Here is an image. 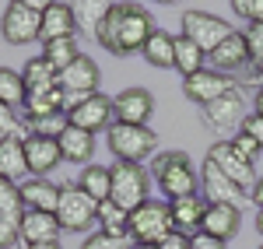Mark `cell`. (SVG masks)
Wrapping results in <instances>:
<instances>
[{"instance_id":"25","label":"cell","mask_w":263,"mask_h":249,"mask_svg":"<svg viewBox=\"0 0 263 249\" xmlns=\"http://www.w3.org/2000/svg\"><path fill=\"white\" fill-rule=\"evenodd\" d=\"M78 186L95 200V204H102V200H112V168L109 165H99V162H91V165L81 168V176H78Z\"/></svg>"},{"instance_id":"48","label":"cell","mask_w":263,"mask_h":249,"mask_svg":"<svg viewBox=\"0 0 263 249\" xmlns=\"http://www.w3.org/2000/svg\"><path fill=\"white\" fill-rule=\"evenodd\" d=\"M130 249H158V246H130Z\"/></svg>"},{"instance_id":"28","label":"cell","mask_w":263,"mask_h":249,"mask_svg":"<svg viewBox=\"0 0 263 249\" xmlns=\"http://www.w3.org/2000/svg\"><path fill=\"white\" fill-rule=\"evenodd\" d=\"M95 218H99V225H102L105 235H112V239H120V242L130 239V210H123L116 200H102L99 210H95Z\"/></svg>"},{"instance_id":"49","label":"cell","mask_w":263,"mask_h":249,"mask_svg":"<svg viewBox=\"0 0 263 249\" xmlns=\"http://www.w3.org/2000/svg\"><path fill=\"white\" fill-rule=\"evenodd\" d=\"M260 78H263V67H260Z\"/></svg>"},{"instance_id":"16","label":"cell","mask_w":263,"mask_h":249,"mask_svg":"<svg viewBox=\"0 0 263 249\" xmlns=\"http://www.w3.org/2000/svg\"><path fill=\"white\" fill-rule=\"evenodd\" d=\"M155 112V95L147 88H126L112 99V116L116 123H126V126H147Z\"/></svg>"},{"instance_id":"3","label":"cell","mask_w":263,"mask_h":249,"mask_svg":"<svg viewBox=\"0 0 263 249\" xmlns=\"http://www.w3.org/2000/svg\"><path fill=\"white\" fill-rule=\"evenodd\" d=\"M42 11H46L42 0H11L4 7V18H0V35H4V42L7 46H28L32 39H39Z\"/></svg>"},{"instance_id":"17","label":"cell","mask_w":263,"mask_h":249,"mask_svg":"<svg viewBox=\"0 0 263 249\" xmlns=\"http://www.w3.org/2000/svg\"><path fill=\"white\" fill-rule=\"evenodd\" d=\"M242 228V207H232V204H207V214L200 221V232L211 235V239H235Z\"/></svg>"},{"instance_id":"24","label":"cell","mask_w":263,"mask_h":249,"mask_svg":"<svg viewBox=\"0 0 263 249\" xmlns=\"http://www.w3.org/2000/svg\"><path fill=\"white\" fill-rule=\"evenodd\" d=\"M0 176L11 179V183H21L25 176H32L21 137H0Z\"/></svg>"},{"instance_id":"8","label":"cell","mask_w":263,"mask_h":249,"mask_svg":"<svg viewBox=\"0 0 263 249\" xmlns=\"http://www.w3.org/2000/svg\"><path fill=\"white\" fill-rule=\"evenodd\" d=\"M67 123L88 130V133H109V126L116 123L112 116V99L109 95H88V99H67Z\"/></svg>"},{"instance_id":"20","label":"cell","mask_w":263,"mask_h":249,"mask_svg":"<svg viewBox=\"0 0 263 249\" xmlns=\"http://www.w3.org/2000/svg\"><path fill=\"white\" fill-rule=\"evenodd\" d=\"M25 158H28V172L46 179L63 162L60 141H53V137H25Z\"/></svg>"},{"instance_id":"44","label":"cell","mask_w":263,"mask_h":249,"mask_svg":"<svg viewBox=\"0 0 263 249\" xmlns=\"http://www.w3.org/2000/svg\"><path fill=\"white\" fill-rule=\"evenodd\" d=\"M249 204L256 210H263V176L256 179V186H253V193H249Z\"/></svg>"},{"instance_id":"1","label":"cell","mask_w":263,"mask_h":249,"mask_svg":"<svg viewBox=\"0 0 263 249\" xmlns=\"http://www.w3.org/2000/svg\"><path fill=\"white\" fill-rule=\"evenodd\" d=\"M155 35V18L151 11L141 4H105L102 7V18L95 21V39L102 49H109L112 56H130V53H141L144 42Z\"/></svg>"},{"instance_id":"32","label":"cell","mask_w":263,"mask_h":249,"mask_svg":"<svg viewBox=\"0 0 263 249\" xmlns=\"http://www.w3.org/2000/svg\"><path fill=\"white\" fill-rule=\"evenodd\" d=\"M42 56L53 63L57 70H67L70 63L81 56V49H78V39H53V42H42Z\"/></svg>"},{"instance_id":"13","label":"cell","mask_w":263,"mask_h":249,"mask_svg":"<svg viewBox=\"0 0 263 249\" xmlns=\"http://www.w3.org/2000/svg\"><path fill=\"white\" fill-rule=\"evenodd\" d=\"M235 88H239V81H235V78L218 74L214 67H211V70L203 67L200 74H193V78H186V81H182V95L203 109V105H211V102H218V99H224V95H228V91H235Z\"/></svg>"},{"instance_id":"18","label":"cell","mask_w":263,"mask_h":249,"mask_svg":"<svg viewBox=\"0 0 263 249\" xmlns=\"http://www.w3.org/2000/svg\"><path fill=\"white\" fill-rule=\"evenodd\" d=\"M42 42L53 39H78V11L70 4H46L42 11Z\"/></svg>"},{"instance_id":"47","label":"cell","mask_w":263,"mask_h":249,"mask_svg":"<svg viewBox=\"0 0 263 249\" xmlns=\"http://www.w3.org/2000/svg\"><path fill=\"white\" fill-rule=\"evenodd\" d=\"M256 232L263 235V210H256Z\"/></svg>"},{"instance_id":"29","label":"cell","mask_w":263,"mask_h":249,"mask_svg":"<svg viewBox=\"0 0 263 249\" xmlns=\"http://www.w3.org/2000/svg\"><path fill=\"white\" fill-rule=\"evenodd\" d=\"M21 78H25V88L28 91H49V88H57L60 70L46 60V56H32V60L21 67Z\"/></svg>"},{"instance_id":"35","label":"cell","mask_w":263,"mask_h":249,"mask_svg":"<svg viewBox=\"0 0 263 249\" xmlns=\"http://www.w3.org/2000/svg\"><path fill=\"white\" fill-rule=\"evenodd\" d=\"M0 137H21V141L28 137V133H25V123L14 116V109L4 105V102H0Z\"/></svg>"},{"instance_id":"46","label":"cell","mask_w":263,"mask_h":249,"mask_svg":"<svg viewBox=\"0 0 263 249\" xmlns=\"http://www.w3.org/2000/svg\"><path fill=\"white\" fill-rule=\"evenodd\" d=\"M253 112L263 116V88H256V95H253Z\"/></svg>"},{"instance_id":"41","label":"cell","mask_w":263,"mask_h":249,"mask_svg":"<svg viewBox=\"0 0 263 249\" xmlns=\"http://www.w3.org/2000/svg\"><path fill=\"white\" fill-rule=\"evenodd\" d=\"M239 130H242V133H249V137H253V141H256V144L263 147V116L249 112V116L242 120V126H239Z\"/></svg>"},{"instance_id":"11","label":"cell","mask_w":263,"mask_h":249,"mask_svg":"<svg viewBox=\"0 0 263 249\" xmlns=\"http://www.w3.org/2000/svg\"><path fill=\"white\" fill-rule=\"evenodd\" d=\"M211 63H214L218 74H228V78H239V74H246V78H260V70L253 67V60H249V46H246L242 32H232V35L211 53Z\"/></svg>"},{"instance_id":"39","label":"cell","mask_w":263,"mask_h":249,"mask_svg":"<svg viewBox=\"0 0 263 249\" xmlns=\"http://www.w3.org/2000/svg\"><path fill=\"white\" fill-rule=\"evenodd\" d=\"M11 246H21V228L18 221L0 214V249H11Z\"/></svg>"},{"instance_id":"4","label":"cell","mask_w":263,"mask_h":249,"mask_svg":"<svg viewBox=\"0 0 263 249\" xmlns=\"http://www.w3.org/2000/svg\"><path fill=\"white\" fill-rule=\"evenodd\" d=\"M105 144L116 155V162H134L141 165L144 158H155L158 147V133L151 126H126V123H112L105 133Z\"/></svg>"},{"instance_id":"30","label":"cell","mask_w":263,"mask_h":249,"mask_svg":"<svg viewBox=\"0 0 263 249\" xmlns=\"http://www.w3.org/2000/svg\"><path fill=\"white\" fill-rule=\"evenodd\" d=\"M203 60H207V53H203L197 42H190L186 35H176V70L182 74V81L193 78V74H200Z\"/></svg>"},{"instance_id":"34","label":"cell","mask_w":263,"mask_h":249,"mask_svg":"<svg viewBox=\"0 0 263 249\" xmlns=\"http://www.w3.org/2000/svg\"><path fill=\"white\" fill-rule=\"evenodd\" d=\"M67 112H57V116H42V120H25V133L28 137H53L60 141V133L67 130Z\"/></svg>"},{"instance_id":"12","label":"cell","mask_w":263,"mask_h":249,"mask_svg":"<svg viewBox=\"0 0 263 249\" xmlns=\"http://www.w3.org/2000/svg\"><path fill=\"white\" fill-rule=\"evenodd\" d=\"M200 197L207 204H232V207L249 204V193L242 186H235L221 168L214 165V162H207V158H203V165H200Z\"/></svg>"},{"instance_id":"40","label":"cell","mask_w":263,"mask_h":249,"mask_svg":"<svg viewBox=\"0 0 263 249\" xmlns=\"http://www.w3.org/2000/svg\"><path fill=\"white\" fill-rule=\"evenodd\" d=\"M81 249H123V242L99 228V232H88V239L81 242Z\"/></svg>"},{"instance_id":"14","label":"cell","mask_w":263,"mask_h":249,"mask_svg":"<svg viewBox=\"0 0 263 249\" xmlns=\"http://www.w3.org/2000/svg\"><path fill=\"white\" fill-rule=\"evenodd\" d=\"M99 81H102V70L91 56H78L67 70H60L57 84L63 88L67 99H88V95H99Z\"/></svg>"},{"instance_id":"37","label":"cell","mask_w":263,"mask_h":249,"mask_svg":"<svg viewBox=\"0 0 263 249\" xmlns=\"http://www.w3.org/2000/svg\"><path fill=\"white\" fill-rule=\"evenodd\" d=\"M242 35H246V46H249V60L260 70L263 67V25H249Z\"/></svg>"},{"instance_id":"23","label":"cell","mask_w":263,"mask_h":249,"mask_svg":"<svg viewBox=\"0 0 263 249\" xmlns=\"http://www.w3.org/2000/svg\"><path fill=\"white\" fill-rule=\"evenodd\" d=\"M60 155L63 162L70 165H91V155H95V133L88 130H78V126H67L60 133Z\"/></svg>"},{"instance_id":"36","label":"cell","mask_w":263,"mask_h":249,"mask_svg":"<svg viewBox=\"0 0 263 249\" xmlns=\"http://www.w3.org/2000/svg\"><path fill=\"white\" fill-rule=\"evenodd\" d=\"M228 144L235 147V151L242 155L249 165H256V158H260V151H263V147L256 144V141H253L249 133H242V130H239V133H232V137H228Z\"/></svg>"},{"instance_id":"31","label":"cell","mask_w":263,"mask_h":249,"mask_svg":"<svg viewBox=\"0 0 263 249\" xmlns=\"http://www.w3.org/2000/svg\"><path fill=\"white\" fill-rule=\"evenodd\" d=\"M28 99V88H25V78L21 70H11V67H0V102L4 105H25Z\"/></svg>"},{"instance_id":"33","label":"cell","mask_w":263,"mask_h":249,"mask_svg":"<svg viewBox=\"0 0 263 249\" xmlns=\"http://www.w3.org/2000/svg\"><path fill=\"white\" fill-rule=\"evenodd\" d=\"M0 214L11 218V221H21L25 214V200H21V183H11L0 176Z\"/></svg>"},{"instance_id":"21","label":"cell","mask_w":263,"mask_h":249,"mask_svg":"<svg viewBox=\"0 0 263 249\" xmlns=\"http://www.w3.org/2000/svg\"><path fill=\"white\" fill-rule=\"evenodd\" d=\"M18 228H21V242H60V232H63L57 214H46V210H25Z\"/></svg>"},{"instance_id":"19","label":"cell","mask_w":263,"mask_h":249,"mask_svg":"<svg viewBox=\"0 0 263 249\" xmlns=\"http://www.w3.org/2000/svg\"><path fill=\"white\" fill-rule=\"evenodd\" d=\"M63 186L53 183V179H42V176H32L21 183V200H25V210H46V214H57L60 207Z\"/></svg>"},{"instance_id":"38","label":"cell","mask_w":263,"mask_h":249,"mask_svg":"<svg viewBox=\"0 0 263 249\" xmlns=\"http://www.w3.org/2000/svg\"><path fill=\"white\" fill-rule=\"evenodd\" d=\"M232 11L249 25H263V0H232Z\"/></svg>"},{"instance_id":"6","label":"cell","mask_w":263,"mask_h":249,"mask_svg":"<svg viewBox=\"0 0 263 249\" xmlns=\"http://www.w3.org/2000/svg\"><path fill=\"white\" fill-rule=\"evenodd\" d=\"M112 168V200L120 204L123 210H137L141 204H147L151 197V172L144 165H134V162H116Z\"/></svg>"},{"instance_id":"42","label":"cell","mask_w":263,"mask_h":249,"mask_svg":"<svg viewBox=\"0 0 263 249\" xmlns=\"http://www.w3.org/2000/svg\"><path fill=\"white\" fill-rule=\"evenodd\" d=\"M158 249H193V235H186V232H172Z\"/></svg>"},{"instance_id":"15","label":"cell","mask_w":263,"mask_h":249,"mask_svg":"<svg viewBox=\"0 0 263 249\" xmlns=\"http://www.w3.org/2000/svg\"><path fill=\"white\" fill-rule=\"evenodd\" d=\"M207 162H214V165L221 168L224 176L235 183V186H242L246 193H253V186H256V165H249L242 155L235 151V147L228 144V141H218V144H211V151H207Z\"/></svg>"},{"instance_id":"26","label":"cell","mask_w":263,"mask_h":249,"mask_svg":"<svg viewBox=\"0 0 263 249\" xmlns=\"http://www.w3.org/2000/svg\"><path fill=\"white\" fill-rule=\"evenodd\" d=\"M57 112H67V95L63 88H49V91H28L25 99V120H42V116H57Z\"/></svg>"},{"instance_id":"2","label":"cell","mask_w":263,"mask_h":249,"mask_svg":"<svg viewBox=\"0 0 263 249\" xmlns=\"http://www.w3.org/2000/svg\"><path fill=\"white\" fill-rule=\"evenodd\" d=\"M151 179L165 193V204L200 193V172H197L193 158L186 151H162V155H155L151 158Z\"/></svg>"},{"instance_id":"27","label":"cell","mask_w":263,"mask_h":249,"mask_svg":"<svg viewBox=\"0 0 263 249\" xmlns=\"http://www.w3.org/2000/svg\"><path fill=\"white\" fill-rule=\"evenodd\" d=\"M141 56H144V63H151V67H158V70L176 67V35H168V32H162V28H155V35L144 42Z\"/></svg>"},{"instance_id":"43","label":"cell","mask_w":263,"mask_h":249,"mask_svg":"<svg viewBox=\"0 0 263 249\" xmlns=\"http://www.w3.org/2000/svg\"><path fill=\"white\" fill-rule=\"evenodd\" d=\"M193 249H224V242H221V239L203 235V232H193Z\"/></svg>"},{"instance_id":"5","label":"cell","mask_w":263,"mask_h":249,"mask_svg":"<svg viewBox=\"0 0 263 249\" xmlns=\"http://www.w3.org/2000/svg\"><path fill=\"white\" fill-rule=\"evenodd\" d=\"M176 232L168 204L162 200H147L137 210H130V239L134 246H162L165 239Z\"/></svg>"},{"instance_id":"22","label":"cell","mask_w":263,"mask_h":249,"mask_svg":"<svg viewBox=\"0 0 263 249\" xmlns=\"http://www.w3.org/2000/svg\"><path fill=\"white\" fill-rule=\"evenodd\" d=\"M168 214H172L176 232L193 235V232H200V221H203V214H207V200H203L200 193L179 197V200H168Z\"/></svg>"},{"instance_id":"45","label":"cell","mask_w":263,"mask_h":249,"mask_svg":"<svg viewBox=\"0 0 263 249\" xmlns=\"http://www.w3.org/2000/svg\"><path fill=\"white\" fill-rule=\"evenodd\" d=\"M18 249H63L60 242H21Z\"/></svg>"},{"instance_id":"7","label":"cell","mask_w":263,"mask_h":249,"mask_svg":"<svg viewBox=\"0 0 263 249\" xmlns=\"http://www.w3.org/2000/svg\"><path fill=\"white\" fill-rule=\"evenodd\" d=\"M95 210H99V204L78 183H63V197H60V207H57V221H60L63 232H74V235L88 232L99 221Z\"/></svg>"},{"instance_id":"9","label":"cell","mask_w":263,"mask_h":249,"mask_svg":"<svg viewBox=\"0 0 263 249\" xmlns=\"http://www.w3.org/2000/svg\"><path fill=\"white\" fill-rule=\"evenodd\" d=\"M232 32H235V28H232L224 18L211 14V11H186V14H182V32L179 35H186L190 42H197L203 53L211 56Z\"/></svg>"},{"instance_id":"10","label":"cell","mask_w":263,"mask_h":249,"mask_svg":"<svg viewBox=\"0 0 263 249\" xmlns=\"http://www.w3.org/2000/svg\"><path fill=\"white\" fill-rule=\"evenodd\" d=\"M253 105V99H246L242 88H235V91H228L224 99H218V102L203 105V120H207V126L211 130H218V133H228V130H235L239 133V126H242V120L253 112L249 109Z\"/></svg>"},{"instance_id":"50","label":"cell","mask_w":263,"mask_h":249,"mask_svg":"<svg viewBox=\"0 0 263 249\" xmlns=\"http://www.w3.org/2000/svg\"><path fill=\"white\" fill-rule=\"evenodd\" d=\"M256 249H263V246H256Z\"/></svg>"}]
</instances>
